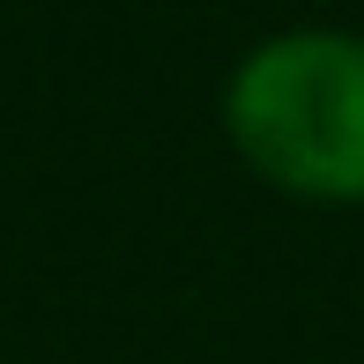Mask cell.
Listing matches in <instances>:
<instances>
[{"label": "cell", "instance_id": "6da1fadb", "mask_svg": "<svg viewBox=\"0 0 364 364\" xmlns=\"http://www.w3.org/2000/svg\"><path fill=\"white\" fill-rule=\"evenodd\" d=\"M223 134L245 171L290 201H364V38L275 30L223 82Z\"/></svg>", "mask_w": 364, "mask_h": 364}]
</instances>
